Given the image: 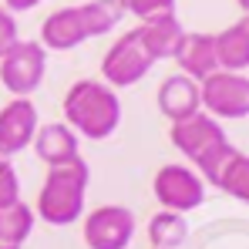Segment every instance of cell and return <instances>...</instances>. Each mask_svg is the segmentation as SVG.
I'll return each mask as SVG.
<instances>
[{
  "instance_id": "e0dca14e",
  "label": "cell",
  "mask_w": 249,
  "mask_h": 249,
  "mask_svg": "<svg viewBox=\"0 0 249 249\" xmlns=\"http://www.w3.org/2000/svg\"><path fill=\"white\" fill-rule=\"evenodd\" d=\"M145 236H148V246L152 249H182L189 239V222L182 212H172V209H159L148 226H145Z\"/></svg>"
},
{
  "instance_id": "30bf717a",
  "label": "cell",
  "mask_w": 249,
  "mask_h": 249,
  "mask_svg": "<svg viewBox=\"0 0 249 249\" xmlns=\"http://www.w3.org/2000/svg\"><path fill=\"white\" fill-rule=\"evenodd\" d=\"M31 148H34V155H37L47 168L71 165V162L81 159V135L68 122H47V124L37 128Z\"/></svg>"
},
{
  "instance_id": "5b68a950",
  "label": "cell",
  "mask_w": 249,
  "mask_h": 249,
  "mask_svg": "<svg viewBox=\"0 0 249 249\" xmlns=\"http://www.w3.org/2000/svg\"><path fill=\"white\" fill-rule=\"evenodd\" d=\"M155 68V57L148 54V47L142 44L138 31H128L111 44L101 57V81L118 88H131L142 78H148V71Z\"/></svg>"
},
{
  "instance_id": "cb8c5ba5",
  "label": "cell",
  "mask_w": 249,
  "mask_h": 249,
  "mask_svg": "<svg viewBox=\"0 0 249 249\" xmlns=\"http://www.w3.org/2000/svg\"><path fill=\"white\" fill-rule=\"evenodd\" d=\"M44 0H3V7L10 10V14H27V10H34V7H41Z\"/></svg>"
},
{
  "instance_id": "ffe728a7",
  "label": "cell",
  "mask_w": 249,
  "mask_h": 249,
  "mask_svg": "<svg viewBox=\"0 0 249 249\" xmlns=\"http://www.w3.org/2000/svg\"><path fill=\"white\" fill-rule=\"evenodd\" d=\"M219 192H226V196H232V199H239V202L249 206V155L239 152V155L229 162L222 182H219Z\"/></svg>"
},
{
  "instance_id": "603a6c76",
  "label": "cell",
  "mask_w": 249,
  "mask_h": 249,
  "mask_svg": "<svg viewBox=\"0 0 249 249\" xmlns=\"http://www.w3.org/2000/svg\"><path fill=\"white\" fill-rule=\"evenodd\" d=\"M20 41V31H17V17L7 10V7H0V57L14 47V44Z\"/></svg>"
},
{
  "instance_id": "d4e9b609",
  "label": "cell",
  "mask_w": 249,
  "mask_h": 249,
  "mask_svg": "<svg viewBox=\"0 0 249 249\" xmlns=\"http://www.w3.org/2000/svg\"><path fill=\"white\" fill-rule=\"evenodd\" d=\"M236 3H239V10H243V14H249V0H236Z\"/></svg>"
},
{
  "instance_id": "3957f363",
  "label": "cell",
  "mask_w": 249,
  "mask_h": 249,
  "mask_svg": "<svg viewBox=\"0 0 249 249\" xmlns=\"http://www.w3.org/2000/svg\"><path fill=\"white\" fill-rule=\"evenodd\" d=\"M152 196L162 209L172 212H196V209L206 202V182L202 175L185 162H168L155 172L152 178Z\"/></svg>"
},
{
  "instance_id": "9a60e30c",
  "label": "cell",
  "mask_w": 249,
  "mask_h": 249,
  "mask_svg": "<svg viewBox=\"0 0 249 249\" xmlns=\"http://www.w3.org/2000/svg\"><path fill=\"white\" fill-rule=\"evenodd\" d=\"M215 37V57H219V71H249V14H243L236 24H229L226 31L212 34Z\"/></svg>"
},
{
  "instance_id": "52a82bcc",
  "label": "cell",
  "mask_w": 249,
  "mask_h": 249,
  "mask_svg": "<svg viewBox=\"0 0 249 249\" xmlns=\"http://www.w3.org/2000/svg\"><path fill=\"white\" fill-rule=\"evenodd\" d=\"M138 232V219L128 206H98L84 215L88 249H128Z\"/></svg>"
},
{
  "instance_id": "ac0fdd59",
  "label": "cell",
  "mask_w": 249,
  "mask_h": 249,
  "mask_svg": "<svg viewBox=\"0 0 249 249\" xmlns=\"http://www.w3.org/2000/svg\"><path fill=\"white\" fill-rule=\"evenodd\" d=\"M78 7H81V20H84V31H88V41L111 34L124 17L118 0H88V3H78Z\"/></svg>"
},
{
  "instance_id": "277c9868",
  "label": "cell",
  "mask_w": 249,
  "mask_h": 249,
  "mask_svg": "<svg viewBox=\"0 0 249 249\" xmlns=\"http://www.w3.org/2000/svg\"><path fill=\"white\" fill-rule=\"evenodd\" d=\"M47 74V51L41 41H17L0 57V84L14 98H31L44 84Z\"/></svg>"
},
{
  "instance_id": "2e32d148",
  "label": "cell",
  "mask_w": 249,
  "mask_h": 249,
  "mask_svg": "<svg viewBox=\"0 0 249 249\" xmlns=\"http://www.w3.org/2000/svg\"><path fill=\"white\" fill-rule=\"evenodd\" d=\"M34 226H37L34 206H27L24 199L10 202V206H0V249H24Z\"/></svg>"
},
{
  "instance_id": "7402d4cb",
  "label": "cell",
  "mask_w": 249,
  "mask_h": 249,
  "mask_svg": "<svg viewBox=\"0 0 249 249\" xmlns=\"http://www.w3.org/2000/svg\"><path fill=\"white\" fill-rule=\"evenodd\" d=\"M124 14L138 17V20H148L155 14H172L175 10V0H118Z\"/></svg>"
},
{
  "instance_id": "8fae6325",
  "label": "cell",
  "mask_w": 249,
  "mask_h": 249,
  "mask_svg": "<svg viewBox=\"0 0 249 249\" xmlns=\"http://www.w3.org/2000/svg\"><path fill=\"white\" fill-rule=\"evenodd\" d=\"M172 61L178 64L182 74H189L192 81H206L209 74L219 71V57H215V37L212 34H202V31H185L182 41L175 47Z\"/></svg>"
},
{
  "instance_id": "44dd1931",
  "label": "cell",
  "mask_w": 249,
  "mask_h": 249,
  "mask_svg": "<svg viewBox=\"0 0 249 249\" xmlns=\"http://www.w3.org/2000/svg\"><path fill=\"white\" fill-rule=\"evenodd\" d=\"M20 199V178H17V168L10 162V155L0 152V206H10Z\"/></svg>"
},
{
  "instance_id": "7a4b0ae2",
  "label": "cell",
  "mask_w": 249,
  "mask_h": 249,
  "mask_svg": "<svg viewBox=\"0 0 249 249\" xmlns=\"http://www.w3.org/2000/svg\"><path fill=\"white\" fill-rule=\"evenodd\" d=\"M88 185H91V168L84 159L71 162V165L47 168L37 202H34V215L47 226H74L84 215Z\"/></svg>"
},
{
  "instance_id": "6da1fadb",
  "label": "cell",
  "mask_w": 249,
  "mask_h": 249,
  "mask_svg": "<svg viewBox=\"0 0 249 249\" xmlns=\"http://www.w3.org/2000/svg\"><path fill=\"white\" fill-rule=\"evenodd\" d=\"M64 122L88 142H105L122 124V98L111 84L98 78H81L64 91L61 101Z\"/></svg>"
},
{
  "instance_id": "d6986e66",
  "label": "cell",
  "mask_w": 249,
  "mask_h": 249,
  "mask_svg": "<svg viewBox=\"0 0 249 249\" xmlns=\"http://www.w3.org/2000/svg\"><path fill=\"white\" fill-rule=\"evenodd\" d=\"M239 155V148L226 138V142H219V145H212V148H206L196 162H192V168L202 175V182L206 185H212V189H219V182H222V175H226V168H229V162Z\"/></svg>"
},
{
  "instance_id": "5bb4252c",
  "label": "cell",
  "mask_w": 249,
  "mask_h": 249,
  "mask_svg": "<svg viewBox=\"0 0 249 249\" xmlns=\"http://www.w3.org/2000/svg\"><path fill=\"white\" fill-rule=\"evenodd\" d=\"M135 31H138L142 44L148 47V54L155 57V64H159V61H172L175 47H178L182 34H185V27H182V20L175 17V10H172V14H155V17H148V20H138Z\"/></svg>"
},
{
  "instance_id": "8992f818",
  "label": "cell",
  "mask_w": 249,
  "mask_h": 249,
  "mask_svg": "<svg viewBox=\"0 0 249 249\" xmlns=\"http://www.w3.org/2000/svg\"><path fill=\"white\" fill-rule=\"evenodd\" d=\"M202 91V111L219 122H239L249 118V74L243 71H215L206 81H199Z\"/></svg>"
},
{
  "instance_id": "ba28073f",
  "label": "cell",
  "mask_w": 249,
  "mask_h": 249,
  "mask_svg": "<svg viewBox=\"0 0 249 249\" xmlns=\"http://www.w3.org/2000/svg\"><path fill=\"white\" fill-rule=\"evenodd\" d=\"M41 128V115H37V105L31 98H10L3 108H0V152L3 155H17V152H27L34 135Z\"/></svg>"
},
{
  "instance_id": "7c38bea8",
  "label": "cell",
  "mask_w": 249,
  "mask_h": 249,
  "mask_svg": "<svg viewBox=\"0 0 249 249\" xmlns=\"http://www.w3.org/2000/svg\"><path fill=\"white\" fill-rule=\"evenodd\" d=\"M159 111L165 115L168 122H182L196 111H202V91H199V81H192L189 74H168L165 81L159 84Z\"/></svg>"
},
{
  "instance_id": "4fadbf2b",
  "label": "cell",
  "mask_w": 249,
  "mask_h": 249,
  "mask_svg": "<svg viewBox=\"0 0 249 249\" xmlns=\"http://www.w3.org/2000/svg\"><path fill=\"white\" fill-rule=\"evenodd\" d=\"M88 41V31H84V20H81V7H57L44 17L41 24V44L44 51H74L78 44Z\"/></svg>"
},
{
  "instance_id": "9c48e42d",
  "label": "cell",
  "mask_w": 249,
  "mask_h": 249,
  "mask_svg": "<svg viewBox=\"0 0 249 249\" xmlns=\"http://www.w3.org/2000/svg\"><path fill=\"white\" fill-rule=\"evenodd\" d=\"M168 142H172L189 162H196L206 148L226 142V128L219 124V118H212L209 111H196V115H189V118H182V122H172Z\"/></svg>"
}]
</instances>
